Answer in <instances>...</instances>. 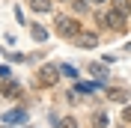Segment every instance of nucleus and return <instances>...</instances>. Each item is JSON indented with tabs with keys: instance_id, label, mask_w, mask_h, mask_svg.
<instances>
[{
	"instance_id": "nucleus-6",
	"label": "nucleus",
	"mask_w": 131,
	"mask_h": 128,
	"mask_svg": "<svg viewBox=\"0 0 131 128\" xmlns=\"http://www.w3.org/2000/svg\"><path fill=\"white\" fill-rule=\"evenodd\" d=\"M107 98H110V101H119V104H122V101H128V89H122V87H113V89H107Z\"/></svg>"
},
{
	"instance_id": "nucleus-8",
	"label": "nucleus",
	"mask_w": 131,
	"mask_h": 128,
	"mask_svg": "<svg viewBox=\"0 0 131 128\" xmlns=\"http://www.w3.org/2000/svg\"><path fill=\"white\" fill-rule=\"evenodd\" d=\"M30 36H33L36 42H45V39H48V30H45L42 24H33V27H30Z\"/></svg>"
},
{
	"instance_id": "nucleus-2",
	"label": "nucleus",
	"mask_w": 131,
	"mask_h": 128,
	"mask_svg": "<svg viewBox=\"0 0 131 128\" xmlns=\"http://www.w3.org/2000/svg\"><path fill=\"white\" fill-rule=\"evenodd\" d=\"M98 21H101V24H110L113 30H122V27H125V15H122V12H116V9H110V12H104V15H98Z\"/></svg>"
},
{
	"instance_id": "nucleus-7",
	"label": "nucleus",
	"mask_w": 131,
	"mask_h": 128,
	"mask_svg": "<svg viewBox=\"0 0 131 128\" xmlns=\"http://www.w3.org/2000/svg\"><path fill=\"white\" fill-rule=\"evenodd\" d=\"M90 74L98 80V83H104V80H107V69H104L101 63H92V66H90Z\"/></svg>"
},
{
	"instance_id": "nucleus-4",
	"label": "nucleus",
	"mask_w": 131,
	"mask_h": 128,
	"mask_svg": "<svg viewBox=\"0 0 131 128\" xmlns=\"http://www.w3.org/2000/svg\"><path fill=\"white\" fill-rule=\"evenodd\" d=\"M3 122H6V125H24L27 122V110H21V107H18V110H9L6 116H3Z\"/></svg>"
},
{
	"instance_id": "nucleus-3",
	"label": "nucleus",
	"mask_w": 131,
	"mask_h": 128,
	"mask_svg": "<svg viewBox=\"0 0 131 128\" xmlns=\"http://www.w3.org/2000/svg\"><path fill=\"white\" fill-rule=\"evenodd\" d=\"M74 42H78V48L90 51V48H95V45H98V36H95V33H78Z\"/></svg>"
},
{
	"instance_id": "nucleus-16",
	"label": "nucleus",
	"mask_w": 131,
	"mask_h": 128,
	"mask_svg": "<svg viewBox=\"0 0 131 128\" xmlns=\"http://www.w3.org/2000/svg\"><path fill=\"white\" fill-rule=\"evenodd\" d=\"M0 78H3V80H9V69H6V66H0Z\"/></svg>"
},
{
	"instance_id": "nucleus-14",
	"label": "nucleus",
	"mask_w": 131,
	"mask_h": 128,
	"mask_svg": "<svg viewBox=\"0 0 131 128\" xmlns=\"http://www.w3.org/2000/svg\"><path fill=\"white\" fill-rule=\"evenodd\" d=\"M92 89H95L92 83H81V87H78V92H92Z\"/></svg>"
},
{
	"instance_id": "nucleus-18",
	"label": "nucleus",
	"mask_w": 131,
	"mask_h": 128,
	"mask_svg": "<svg viewBox=\"0 0 131 128\" xmlns=\"http://www.w3.org/2000/svg\"><path fill=\"white\" fill-rule=\"evenodd\" d=\"M3 128H9V125H3Z\"/></svg>"
},
{
	"instance_id": "nucleus-17",
	"label": "nucleus",
	"mask_w": 131,
	"mask_h": 128,
	"mask_svg": "<svg viewBox=\"0 0 131 128\" xmlns=\"http://www.w3.org/2000/svg\"><path fill=\"white\" fill-rule=\"evenodd\" d=\"M86 3H92V6H101V3H107V0H86Z\"/></svg>"
},
{
	"instance_id": "nucleus-9",
	"label": "nucleus",
	"mask_w": 131,
	"mask_h": 128,
	"mask_svg": "<svg viewBox=\"0 0 131 128\" xmlns=\"http://www.w3.org/2000/svg\"><path fill=\"white\" fill-rule=\"evenodd\" d=\"M113 9L122 12V15H128V12H131V0H113Z\"/></svg>"
},
{
	"instance_id": "nucleus-12",
	"label": "nucleus",
	"mask_w": 131,
	"mask_h": 128,
	"mask_svg": "<svg viewBox=\"0 0 131 128\" xmlns=\"http://www.w3.org/2000/svg\"><path fill=\"white\" fill-rule=\"evenodd\" d=\"M57 128H78V119L66 116V119H60V122H57Z\"/></svg>"
},
{
	"instance_id": "nucleus-5",
	"label": "nucleus",
	"mask_w": 131,
	"mask_h": 128,
	"mask_svg": "<svg viewBox=\"0 0 131 128\" xmlns=\"http://www.w3.org/2000/svg\"><path fill=\"white\" fill-rule=\"evenodd\" d=\"M57 69H60V66H45V69L39 72V74H42L39 80L45 83V87H51V83H57Z\"/></svg>"
},
{
	"instance_id": "nucleus-11",
	"label": "nucleus",
	"mask_w": 131,
	"mask_h": 128,
	"mask_svg": "<svg viewBox=\"0 0 131 128\" xmlns=\"http://www.w3.org/2000/svg\"><path fill=\"white\" fill-rule=\"evenodd\" d=\"M30 6L36 9V12H51V0H33Z\"/></svg>"
},
{
	"instance_id": "nucleus-1",
	"label": "nucleus",
	"mask_w": 131,
	"mask_h": 128,
	"mask_svg": "<svg viewBox=\"0 0 131 128\" xmlns=\"http://www.w3.org/2000/svg\"><path fill=\"white\" fill-rule=\"evenodd\" d=\"M57 33L66 36V39H74L78 36V21L74 18H66V15H57Z\"/></svg>"
},
{
	"instance_id": "nucleus-10",
	"label": "nucleus",
	"mask_w": 131,
	"mask_h": 128,
	"mask_svg": "<svg viewBox=\"0 0 131 128\" xmlns=\"http://www.w3.org/2000/svg\"><path fill=\"white\" fill-rule=\"evenodd\" d=\"M92 125L95 128H107V113H101V110L92 113Z\"/></svg>"
},
{
	"instance_id": "nucleus-13",
	"label": "nucleus",
	"mask_w": 131,
	"mask_h": 128,
	"mask_svg": "<svg viewBox=\"0 0 131 128\" xmlns=\"http://www.w3.org/2000/svg\"><path fill=\"white\" fill-rule=\"evenodd\" d=\"M60 72H63V74H66V78H78V72H74L72 66H66V63H63V66H60Z\"/></svg>"
},
{
	"instance_id": "nucleus-15",
	"label": "nucleus",
	"mask_w": 131,
	"mask_h": 128,
	"mask_svg": "<svg viewBox=\"0 0 131 128\" xmlns=\"http://www.w3.org/2000/svg\"><path fill=\"white\" fill-rule=\"evenodd\" d=\"M122 119H125V122H128V125H131V104H128V107H125V110H122Z\"/></svg>"
}]
</instances>
